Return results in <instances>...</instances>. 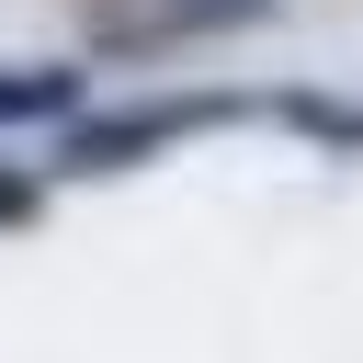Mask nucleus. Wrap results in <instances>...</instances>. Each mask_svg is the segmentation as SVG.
<instances>
[{
    "mask_svg": "<svg viewBox=\"0 0 363 363\" xmlns=\"http://www.w3.org/2000/svg\"><path fill=\"white\" fill-rule=\"evenodd\" d=\"M227 102H125V113H79L68 125V147H57V170H125V159H147V147H170L182 125H216Z\"/></svg>",
    "mask_w": 363,
    "mask_h": 363,
    "instance_id": "1",
    "label": "nucleus"
},
{
    "mask_svg": "<svg viewBox=\"0 0 363 363\" xmlns=\"http://www.w3.org/2000/svg\"><path fill=\"white\" fill-rule=\"evenodd\" d=\"M79 113V68H0V125H45Z\"/></svg>",
    "mask_w": 363,
    "mask_h": 363,
    "instance_id": "2",
    "label": "nucleus"
},
{
    "mask_svg": "<svg viewBox=\"0 0 363 363\" xmlns=\"http://www.w3.org/2000/svg\"><path fill=\"white\" fill-rule=\"evenodd\" d=\"M182 34H238V23H272V0H170Z\"/></svg>",
    "mask_w": 363,
    "mask_h": 363,
    "instance_id": "3",
    "label": "nucleus"
},
{
    "mask_svg": "<svg viewBox=\"0 0 363 363\" xmlns=\"http://www.w3.org/2000/svg\"><path fill=\"white\" fill-rule=\"evenodd\" d=\"M11 216H34V182H23V170H0V227H11Z\"/></svg>",
    "mask_w": 363,
    "mask_h": 363,
    "instance_id": "4",
    "label": "nucleus"
}]
</instances>
